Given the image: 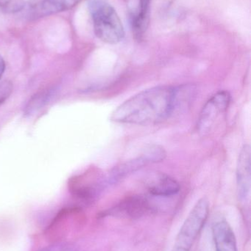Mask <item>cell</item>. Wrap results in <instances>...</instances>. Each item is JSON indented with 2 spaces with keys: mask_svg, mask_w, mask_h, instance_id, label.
I'll return each instance as SVG.
<instances>
[{
  "mask_svg": "<svg viewBox=\"0 0 251 251\" xmlns=\"http://www.w3.org/2000/svg\"><path fill=\"white\" fill-rule=\"evenodd\" d=\"M25 7L22 0H0V8L7 13L19 12Z\"/></svg>",
  "mask_w": 251,
  "mask_h": 251,
  "instance_id": "7c38bea8",
  "label": "cell"
},
{
  "mask_svg": "<svg viewBox=\"0 0 251 251\" xmlns=\"http://www.w3.org/2000/svg\"><path fill=\"white\" fill-rule=\"evenodd\" d=\"M216 251H238L232 228L226 221L216 223L212 228Z\"/></svg>",
  "mask_w": 251,
  "mask_h": 251,
  "instance_id": "ba28073f",
  "label": "cell"
},
{
  "mask_svg": "<svg viewBox=\"0 0 251 251\" xmlns=\"http://www.w3.org/2000/svg\"><path fill=\"white\" fill-rule=\"evenodd\" d=\"M230 102L231 95L225 91L217 93L208 100L197 121V128L200 134H205L209 131L218 118L226 111Z\"/></svg>",
  "mask_w": 251,
  "mask_h": 251,
  "instance_id": "5b68a950",
  "label": "cell"
},
{
  "mask_svg": "<svg viewBox=\"0 0 251 251\" xmlns=\"http://www.w3.org/2000/svg\"><path fill=\"white\" fill-rule=\"evenodd\" d=\"M209 212V201L203 197L198 201L181 226L176 240L175 247L190 251L207 219Z\"/></svg>",
  "mask_w": 251,
  "mask_h": 251,
  "instance_id": "3957f363",
  "label": "cell"
},
{
  "mask_svg": "<svg viewBox=\"0 0 251 251\" xmlns=\"http://www.w3.org/2000/svg\"><path fill=\"white\" fill-rule=\"evenodd\" d=\"M151 2L152 0H139L137 8L131 14V27L137 39H141L148 27Z\"/></svg>",
  "mask_w": 251,
  "mask_h": 251,
  "instance_id": "9c48e42d",
  "label": "cell"
},
{
  "mask_svg": "<svg viewBox=\"0 0 251 251\" xmlns=\"http://www.w3.org/2000/svg\"><path fill=\"white\" fill-rule=\"evenodd\" d=\"M176 88L158 86L141 91L122 103L112 113L113 122L149 125L159 123L175 109Z\"/></svg>",
  "mask_w": 251,
  "mask_h": 251,
  "instance_id": "6da1fadb",
  "label": "cell"
},
{
  "mask_svg": "<svg viewBox=\"0 0 251 251\" xmlns=\"http://www.w3.org/2000/svg\"><path fill=\"white\" fill-rule=\"evenodd\" d=\"M251 148L245 145L240 151L237 168L238 196L241 200L246 199L251 190Z\"/></svg>",
  "mask_w": 251,
  "mask_h": 251,
  "instance_id": "8992f818",
  "label": "cell"
},
{
  "mask_svg": "<svg viewBox=\"0 0 251 251\" xmlns=\"http://www.w3.org/2000/svg\"><path fill=\"white\" fill-rule=\"evenodd\" d=\"M80 0H41L32 7L35 17L49 16L65 11L76 5Z\"/></svg>",
  "mask_w": 251,
  "mask_h": 251,
  "instance_id": "8fae6325",
  "label": "cell"
},
{
  "mask_svg": "<svg viewBox=\"0 0 251 251\" xmlns=\"http://www.w3.org/2000/svg\"><path fill=\"white\" fill-rule=\"evenodd\" d=\"M40 251H75V250L72 246H69V245L58 244Z\"/></svg>",
  "mask_w": 251,
  "mask_h": 251,
  "instance_id": "5bb4252c",
  "label": "cell"
},
{
  "mask_svg": "<svg viewBox=\"0 0 251 251\" xmlns=\"http://www.w3.org/2000/svg\"><path fill=\"white\" fill-rule=\"evenodd\" d=\"M149 193L156 196H171L180 191V185L176 180L164 173H155L147 179Z\"/></svg>",
  "mask_w": 251,
  "mask_h": 251,
  "instance_id": "52a82bcc",
  "label": "cell"
},
{
  "mask_svg": "<svg viewBox=\"0 0 251 251\" xmlns=\"http://www.w3.org/2000/svg\"><path fill=\"white\" fill-rule=\"evenodd\" d=\"M13 91V85L9 81H4L0 85V104H3Z\"/></svg>",
  "mask_w": 251,
  "mask_h": 251,
  "instance_id": "4fadbf2b",
  "label": "cell"
},
{
  "mask_svg": "<svg viewBox=\"0 0 251 251\" xmlns=\"http://www.w3.org/2000/svg\"><path fill=\"white\" fill-rule=\"evenodd\" d=\"M150 206L147 199L141 196H132L121 202L116 212L131 218H140L150 212Z\"/></svg>",
  "mask_w": 251,
  "mask_h": 251,
  "instance_id": "30bf717a",
  "label": "cell"
},
{
  "mask_svg": "<svg viewBox=\"0 0 251 251\" xmlns=\"http://www.w3.org/2000/svg\"><path fill=\"white\" fill-rule=\"evenodd\" d=\"M4 69H5V63H4L2 57L0 55V79L4 74Z\"/></svg>",
  "mask_w": 251,
  "mask_h": 251,
  "instance_id": "9a60e30c",
  "label": "cell"
},
{
  "mask_svg": "<svg viewBox=\"0 0 251 251\" xmlns=\"http://www.w3.org/2000/svg\"><path fill=\"white\" fill-rule=\"evenodd\" d=\"M172 251H190L187 250V249H182V248L175 247V246H174L173 249H172Z\"/></svg>",
  "mask_w": 251,
  "mask_h": 251,
  "instance_id": "2e32d148",
  "label": "cell"
},
{
  "mask_svg": "<svg viewBox=\"0 0 251 251\" xmlns=\"http://www.w3.org/2000/svg\"><path fill=\"white\" fill-rule=\"evenodd\" d=\"M89 7L96 36L109 44L122 41L125 29L115 9L102 0H94L90 3Z\"/></svg>",
  "mask_w": 251,
  "mask_h": 251,
  "instance_id": "7a4b0ae2",
  "label": "cell"
},
{
  "mask_svg": "<svg viewBox=\"0 0 251 251\" xmlns=\"http://www.w3.org/2000/svg\"><path fill=\"white\" fill-rule=\"evenodd\" d=\"M166 156V151L162 146L156 145L149 146L141 156L115 166L109 174L108 181L109 183L117 182L148 164L162 162L165 160Z\"/></svg>",
  "mask_w": 251,
  "mask_h": 251,
  "instance_id": "277c9868",
  "label": "cell"
}]
</instances>
